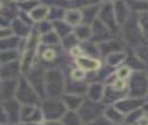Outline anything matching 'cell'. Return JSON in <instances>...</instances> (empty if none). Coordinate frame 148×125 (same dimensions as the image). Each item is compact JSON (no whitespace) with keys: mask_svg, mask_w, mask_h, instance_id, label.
<instances>
[{"mask_svg":"<svg viewBox=\"0 0 148 125\" xmlns=\"http://www.w3.org/2000/svg\"><path fill=\"white\" fill-rule=\"evenodd\" d=\"M46 90L51 99H56L64 91L65 81L59 70H51L45 75Z\"/></svg>","mask_w":148,"mask_h":125,"instance_id":"6da1fadb","label":"cell"},{"mask_svg":"<svg viewBox=\"0 0 148 125\" xmlns=\"http://www.w3.org/2000/svg\"><path fill=\"white\" fill-rule=\"evenodd\" d=\"M63 101H59L56 99H49L42 103L41 111L44 118L47 120H57L58 119H62L65 113L67 112Z\"/></svg>","mask_w":148,"mask_h":125,"instance_id":"7a4b0ae2","label":"cell"},{"mask_svg":"<svg viewBox=\"0 0 148 125\" xmlns=\"http://www.w3.org/2000/svg\"><path fill=\"white\" fill-rule=\"evenodd\" d=\"M102 111V104H99L98 102L87 100L84 101L83 104L81 105V107L78 110V114L80 115L82 122L84 123H89L99 119Z\"/></svg>","mask_w":148,"mask_h":125,"instance_id":"3957f363","label":"cell"},{"mask_svg":"<svg viewBox=\"0 0 148 125\" xmlns=\"http://www.w3.org/2000/svg\"><path fill=\"white\" fill-rule=\"evenodd\" d=\"M16 99L19 103L24 104L25 105H36L38 102L37 93L31 84L25 79H21L19 81Z\"/></svg>","mask_w":148,"mask_h":125,"instance_id":"277c9868","label":"cell"},{"mask_svg":"<svg viewBox=\"0 0 148 125\" xmlns=\"http://www.w3.org/2000/svg\"><path fill=\"white\" fill-rule=\"evenodd\" d=\"M99 21H101L103 24L109 27L111 31H114V27L117 26L116 22L115 13H114V3H105L104 5H101L99 10Z\"/></svg>","mask_w":148,"mask_h":125,"instance_id":"5b68a950","label":"cell"},{"mask_svg":"<svg viewBox=\"0 0 148 125\" xmlns=\"http://www.w3.org/2000/svg\"><path fill=\"white\" fill-rule=\"evenodd\" d=\"M91 29H92L91 37L93 38V40L104 42L108 41V39H110L111 30L99 20H96L93 23Z\"/></svg>","mask_w":148,"mask_h":125,"instance_id":"8992f818","label":"cell"},{"mask_svg":"<svg viewBox=\"0 0 148 125\" xmlns=\"http://www.w3.org/2000/svg\"><path fill=\"white\" fill-rule=\"evenodd\" d=\"M76 64L79 69L83 70L84 72H93L98 71L100 68L101 63L99 59L94 57H89L86 56H80L77 57Z\"/></svg>","mask_w":148,"mask_h":125,"instance_id":"52a82bcc","label":"cell"},{"mask_svg":"<svg viewBox=\"0 0 148 125\" xmlns=\"http://www.w3.org/2000/svg\"><path fill=\"white\" fill-rule=\"evenodd\" d=\"M42 111L35 105H25L21 110V119L25 122H36L40 120Z\"/></svg>","mask_w":148,"mask_h":125,"instance_id":"ba28073f","label":"cell"},{"mask_svg":"<svg viewBox=\"0 0 148 125\" xmlns=\"http://www.w3.org/2000/svg\"><path fill=\"white\" fill-rule=\"evenodd\" d=\"M19 81L15 79L4 80L1 84V97L4 102L10 101L14 95H16Z\"/></svg>","mask_w":148,"mask_h":125,"instance_id":"9c48e42d","label":"cell"},{"mask_svg":"<svg viewBox=\"0 0 148 125\" xmlns=\"http://www.w3.org/2000/svg\"><path fill=\"white\" fill-rule=\"evenodd\" d=\"M20 103L14 101H7L3 104V112L5 113L8 119L18 120L21 118Z\"/></svg>","mask_w":148,"mask_h":125,"instance_id":"30bf717a","label":"cell"},{"mask_svg":"<svg viewBox=\"0 0 148 125\" xmlns=\"http://www.w3.org/2000/svg\"><path fill=\"white\" fill-rule=\"evenodd\" d=\"M19 71H20V64L16 60L3 64L1 69L2 78L5 80L14 79V77H16L19 73Z\"/></svg>","mask_w":148,"mask_h":125,"instance_id":"8fae6325","label":"cell"},{"mask_svg":"<svg viewBox=\"0 0 148 125\" xmlns=\"http://www.w3.org/2000/svg\"><path fill=\"white\" fill-rule=\"evenodd\" d=\"M141 104L142 101L139 99H127L118 101L114 106L123 114H127V113H130V111H132L133 109L137 108L138 105H140Z\"/></svg>","mask_w":148,"mask_h":125,"instance_id":"7c38bea8","label":"cell"},{"mask_svg":"<svg viewBox=\"0 0 148 125\" xmlns=\"http://www.w3.org/2000/svg\"><path fill=\"white\" fill-rule=\"evenodd\" d=\"M63 103L65 104L66 107L69 108V110L75 111L79 110V108L81 107V105L84 103V99L81 96L77 94H67L63 96Z\"/></svg>","mask_w":148,"mask_h":125,"instance_id":"4fadbf2b","label":"cell"},{"mask_svg":"<svg viewBox=\"0 0 148 125\" xmlns=\"http://www.w3.org/2000/svg\"><path fill=\"white\" fill-rule=\"evenodd\" d=\"M100 7L97 6V5H88L86 7H84V9L82 10V13H83V22L85 25L86 24H91V23H94L96 21V16L98 14H99V10H100Z\"/></svg>","mask_w":148,"mask_h":125,"instance_id":"5bb4252c","label":"cell"},{"mask_svg":"<svg viewBox=\"0 0 148 125\" xmlns=\"http://www.w3.org/2000/svg\"><path fill=\"white\" fill-rule=\"evenodd\" d=\"M65 22L69 26H79L83 22V13L76 9H71L65 11Z\"/></svg>","mask_w":148,"mask_h":125,"instance_id":"9a60e30c","label":"cell"},{"mask_svg":"<svg viewBox=\"0 0 148 125\" xmlns=\"http://www.w3.org/2000/svg\"><path fill=\"white\" fill-rule=\"evenodd\" d=\"M114 13L117 25H122L126 22L128 14V7L127 6V3L124 2H115L114 3Z\"/></svg>","mask_w":148,"mask_h":125,"instance_id":"2e32d148","label":"cell"},{"mask_svg":"<svg viewBox=\"0 0 148 125\" xmlns=\"http://www.w3.org/2000/svg\"><path fill=\"white\" fill-rule=\"evenodd\" d=\"M49 13H50V7L40 4V5H38L32 11H30L29 16L32 21L41 22V21H43L45 18L49 17Z\"/></svg>","mask_w":148,"mask_h":125,"instance_id":"e0dca14e","label":"cell"},{"mask_svg":"<svg viewBox=\"0 0 148 125\" xmlns=\"http://www.w3.org/2000/svg\"><path fill=\"white\" fill-rule=\"evenodd\" d=\"M99 50L101 55L108 57L109 55L114 54L116 52H119L121 50V46L117 41H106L104 42H101L99 46Z\"/></svg>","mask_w":148,"mask_h":125,"instance_id":"ac0fdd59","label":"cell"},{"mask_svg":"<svg viewBox=\"0 0 148 125\" xmlns=\"http://www.w3.org/2000/svg\"><path fill=\"white\" fill-rule=\"evenodd\" d=\"M124 114L115 106H110L104 110V118L111 123H119L122 122Z\"/></svg>","mask_w":148,"mask_h":125,"instance_id":"d6986e66","label":"cell"},{"mask_svg":"<svg viewBox=\"0 0 148 125\" xmlns=\"http://www.w3.org/2000/svg\"><path fill=\"white\" fill-rule=\"evenodd\" d=\"M61 122L63 125H81L82 119L80 115L75 111H67L61 119Z\"/></svg>","mask_w":148,"mask_h":125,"instance_id":"ffe728a7","label":"cell"},{"mask_svg":"<svg viewBox=\"0 0 148 125\" xmlns=\"http://www.w3.org/2000/svg\"><path fill=\"white\" fill-rule=\"evenodd\" d=\"M103 93H104V90H103L102 86L98 83L93 84L91 87L88 88V94H89V97H90L89 99L91 101L99 102V100L102 99Z\"/></svg>","mask_w":148,"mask_h":125,"instance_id":"44dd1931","label":"cell"},{"mask_svg":"<svg viewBox=\"0 0 148 125\" xmlns=\"http://www.w3.org/2000/svg\"><path fill=\"white\" fill-rule=\"evenodd\" d=\"M71 27L69 24H67L66 22H61V21H56L54 22V30L58 36H64L67 37L69 35L71 32Z\"/></svg>","mask_w":148,"mask_h":125,"instance_id":"7402d4cb","label":"cell"},{"mask_svg":"<svg viewBox=\"0 0 148 125\" xmlns=\"http://www.w3.org/2000/svg\"><path fill=\"white\" fill-rule=\"evenodd\" d=\"M75 36L78 38V40L84 41L92 36V29L87 25L79 26L75 30Z\"/></svg>","mask_w":148,"mask_h":125,"instance_id":"603a6c76","label":"cell"},{"mask_svg":"<svg viewBox=\"0 0 148 125\" xmlns=\"http://www.w3.org/2000/svg\"><path fill=\"white\" fill-rule=\"evenodd\" d=\"M12 30H14V32H16L19 36H25L28 33V26L25 22L17 19L14 21Z\"/></svg>","mask_w":148,"mask_h":125,"instance_id":"cb8c5ba5","label":"cell"},{"mask_svg":"<svg viewBox=\"0 0 148 125\" xmlns=\"http://www.w3.org/2000/svg\"><path fill=\"white\" fill-rule=\"evenodd\" d=\"M107 57V62L108 64H110L111 66H115L125 59V55L122 54V52H116L114 54L109 55Z\"/></svg>","mask_w":148,"mask_h":125,"instance_id":"d4e9b609","label":"cell"},{"mask_svg":"<svg viewBox=\"0 0 148 125\" xmlns=\"http://www.w3.org/2000/svg\"><path fill=\"white\" fill-rule=\"evenodd\" d=\"M17 57V54L15 51H11V50H7L5 52L1 53V59H2V63H9L11 61H15Z\"/></svg>","mask_w":148,"mask_h":125,"instance_id":"484cf974","label":"cell"},{"mask_svg":"<svg viewBox=\"0 0 148 125\" xmlns=\"http://www.w3.org/2000/svg\"><path fill=\"white\" fill-rule=\"evenodd\" d=\"M42 57H43V59L45 61H53L56 57V55L53 49H47L46 51H44L43 55H42Z\"/></svg>","mask_w":148,"mask_h":125,"instance_id":"4316f807","label":"cell"},{"mask_svg":"<svg viewBox=\"0 0 148 125\" xmlns=\"http://www.w3.org/2000/svg\"><path fill=\"white\" fill-rule=\"evenodd\" d=\"M130 70L128 67H122V68H120L118 70V72H117V77H119L120 79H124V78H126L127 77L128 75H130Z\"/></svg>","mask_w":148,"mask_h":125,"instance_id":"83f0119b","label":"cell"},{"mask_svg":"<svg viewBox=\"0 0 148 125\" xmlns=\"http://www.w3.org/2000/svg\"><path fill=\"white\" fill-rule=\"evenodd\" d=\"M111 122H109L106 119H98L94 120V122H91L89 123H86V125H110Z\"/></svg>","mask_w":148,"mask_h":125,"instance_id":"f1b7e54d","label":"cell"},{"mask_svg":"<svg viewBox=\"0 0 148 125\" xmlns=\"http://www.w3.org/2000/svg\"><path fill=\"white\" fill-rule=\"evenodd\" d=\"M139 125H148V119H142L139 120Z\"/></svg>","mask_w":148,"mask_h":125,"instance_id":"f546056e","label":"cell"},{"mask_svg":"<svg viewBox=\"0 0 148 125\" xmlns=\"http://www.w3.org/2000/svg\"><path fill=\"white\" fill-rule=\"evenodd\" d=\"M145 21H146V22H148V16L146 17V19H145ZM145 26L146 27V28H148V23H147V24H145Z\"/></svg>","mask_w":148,"mask_h":125,"instance_id":"4dcf8cb0","label":"cell"},{"mask_svg":"<svg viewBox=\"0 0 148 125\" xmlns=\"http://www.w3.org/2000/svg\"><path fill=\"white\" fill-rule=\"evenodd\" d=\"M5 125H10V124H5Z\"/></svg>","mask_w":148,"mask_h":125,"instance_id":"1f68e13d","label":"cell"}]
</instances>
